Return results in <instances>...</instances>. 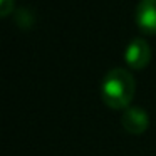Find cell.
Wrapping results in <instances>:
<instances>
[{"mask_svg":"<svg viewBox=\"0 0 156 156\" xmlns=\"http://www.w3.org/2000/svg\"><path fill=\"white\" fill-rule=\"evenodd\" d=\"M136 92V81L134 76L122 67H116L106 72L101 84V96L102 101L112 109L129 108Z\"/></svg>","mask_w":156,"mask_h":156,"instance_id":"cell-1","label":"cell"},{"mask_svg":"<svg viewBox=\"0 0 156 156\" xmlns=\"http://www.w3.org/2000/svg\"><path fill=\"white\" fill-rule=\"evenodd\" d=\"M14 4H15V0H0V15L7 17L14 10Z\"/></svg>","mask_w":156,"mask_h":156,"instance_id":"cell-5","label":"cell"},{"mask_svg":"<svg viewBox=\"0 0 156 156\" xmlns=\"http://www.w3.org/2000/svg\"><path fill=\"white\" fill-rule=\"evenodd\" d=\"M121 124L131 134H141L149 126V116L139 106H129L121 114Z\"/></svg>","mask_w":156,"mask_h":156,"instance_id":"cell-3","label":"cell"},{"mask_svg":"<svg viewBox=\"0 0 156 156\" xmlns=\"http://www.w3.org/2000/svg\"><path fill=\"white\" fill-rule=\"evenodd\" d=\"M124 59H126V64L131 69L139 71V69L146 67L151 61V49H149L148 42L141 37L133 39L124 51Z\"/></svg>","mask_w":156,"mask_h":156,"instance_id":"cell-2","label":"cell"},{"mask_svg":"<svg viewBox=\"0 0 156 156\" xmlns=\"http://www.w3.org/2000/svg\"><path fill=\"white\" fill-rule=\"evenodd\" d=\"M134 20L141 32L156 35V0H141L136 7Z\"/></svg>","mask_w":156,"mask_h":156,"instance_id":"cell-4","label":"cell"}]
</instances>
